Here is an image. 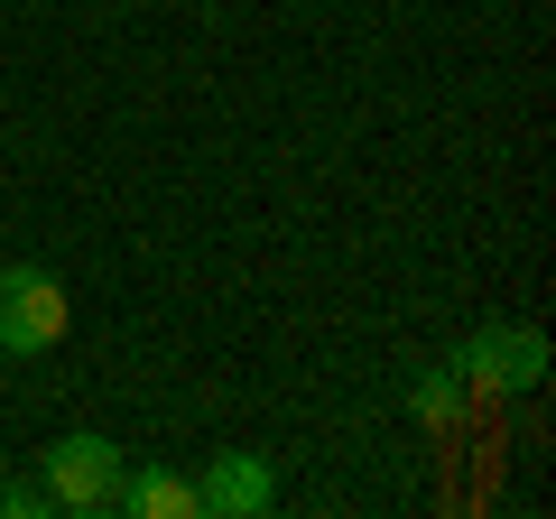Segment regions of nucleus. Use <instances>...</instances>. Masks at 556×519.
I'll use <instances>...</instances> for the list:
<instances>
[{"label":"nucleus","mask_w":556,"mask_h":519,"mask_svg":"<svg viewBox=\"0 0 556 519\" xmlns=\"http://www.w3.org/2000/svg\"><path fill=\"white\" fill-rule=\"evenodd\" d=\"M112 510H130V519H195V482L167 473V464H139V473H121Z\"/></svg>","instance_id":"obj_5"},{"label":"nucleus","mask_w":556,"mask_h":519,"mask_svg":"<svg viewBox=\"0 0 556 519\" xmlns=\"http://www.w3.org/2000/svg\"><path fill=\"white\" fill-rule=\"evenodd\" d=\"M38 510H56L47 482H0V519H38Z\"/></svg>","instance_id":"obj_7"},{"label":"nucleus","mask_w":556,"mask_h":519,"mask_svg":"<svg viewBox=\"0 0 556 519\" xmlns=\"http://www.w3.org/2000/svg\"><path fill=\"white\" fill-rule=\"evenodd\" d=\"M65 325H75V306H65L56 269L10 260V269H0V353H56Z\"/></svg>","instance_id":"obj_1"},{"label":"nucleus","mask_w":556,"mask_h":519,"mask_svg":"<svg viewBox=\"0 0 556 519\" xmlns=\"http://www.w3.org/2000/svg\"><path fill=\"white\" fill-rule=\"evenodd\" d=\"M278 510V473L260 455H214L195 482V519H260Z\"/></svg>","instance_id":"obj_4"},{"label":"nucleus","mask_w":556,"mask_h":519,"mask_svg":"<svg viewBox=\"0 0 556 519\" xmlns=\"http://www.w3.org/2000/svg\"><path fill=\"white\" fill-rule=\"evenodd\" d=\"M121 473H130V455H121L112 436H93V427L47 445V501H56V510H75V519H102V510H112Z\"/></svg>","instance_id":"obj_3"},{"label":"nucleus","mask_w":556,"mask_h":519,"mask_svg":"<svg viewBox=\"0 0 556 519\" xmlns=\"http://www.w3.org/2000/svg\"><path fill=\"white\" fill-rule=\"evenodd\" d=\"M464 390H482V400H529L538 380H547V334L538 325H482L473 343L455 353Z\"/></svg>","instance_id":"obj_2"},{"label":"nucleus","mask_w":556,"mask_h":519,"mask_svg":"<svg viewBox=\"0 0 556 519\" xmlns=\"http://www.w3.org/2000/svg\"><path fill=\"white\" fill-rule=\"evenodd\" d=\"M464 400H473V390H464V371H455V362H437V371H417L408 418H417V427H455V418H464Z\"/></svg>","instance_id":"obj_6"}]
</instances>
